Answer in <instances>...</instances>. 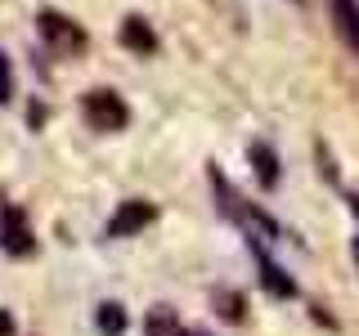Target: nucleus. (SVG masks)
Wrapping results in <instances>:
<instances>
[{
	"label": "nucleus",
	"instance_id": "nucleus-1",
	"mask_svg": "<svg viewBox=\"0 0 359 336\" xmlns=\"http://www.w3.org/2000/svg\"><path fill=\"white\" fill-rule=\"evenodd\" d=\"M211 188H216V197H220V211H224V216H229V220L247 233V242H252V246H269V242L278 238V224L269 220L261 206L243 202V197H238V188H233L220 171H211Z\"/></svg>",
	"mask_w": 359,
	"mask_h": 336
},
{
	"label": "nucleus",
	"instance_id": "nucleus-2",
	"mask_svg": "<svg viewBox=\"0 0 359 336\" xmlns=\"http://www.w3.org/2000/svg\"><path fill=\"white\" fill-rule=\"evenodd\" d=\"M81 117L90 121V130L112 134V130H126L130 108H126V99H121L117 90H90L81 99Z\"/></svg>",
	"mask_w": 359,
	"mask_h": 336
},
{
	"label": "nucleus",
	"instance_id": "nucleus-3",
	"mask_svg": "<svg viewBox=\"0 0 359 336\" xmlns=\"http://www.w3.org/2000/svg\"><path fill=\"white\" fill-rule=\"evenodd\" d=\"M36 27H41V36H45V45H50V50H59V54H81V50H86V31L76 27L72 18L54 14V9H41Z\"/></svg>",
	"mask_w": 359,
	"mask_h": 336
},
{
	"label": "nucleus",
	"instance_id": "nucleus-4",
	"mask_svg": "<svg viewBox=\"0 0 359 336\" xmlns=\"http://www.w3.org/2000/svg\"><path fill=\"white\" fill-rule=\"evenodd\" d=\"M0 246H5L9 255H27L32 251V229H27V216H22L18 206H0Z\"/></svg>",
	"mask_w": 359,
	"mask_h": 336
},
{
	"label": "nucleus",
	"instance_id": "nucleus-5",
	"mask_svg": "<svg viewBox=\"0 0 359 336\" xmlns=\"http://www.w3.org/2000/svg\"><path fill=\"white\" fill-rule=\"evenodd\" d=\"M144 224H153V202H121L117 206V216L108 220V233L112 238H130V233H140Z\"/></svg>",
	"mask_w": 359,
	"mask_h": 336
},
{
	"label": "nucleus",
	"instance_id": "nucleus-6",
	"mask_svg": "<svg viewBox=\"0 0 359 336\" xmlns=\"http://www.w3.org/2000/svg\"><path fill=\"white\" fill-rule=\"evenodd\" d=\"M328 14H332L337 36L346 41V50L359 54V0H328Z\"/></svg>",
	"mask_w": 359,
	"mask_h": 336
},
{
	"label": "nucleus",
	"instance_id": "nucleus-7",
	"mask_svg": "<svg viewBox=\"0 0 359 336\" xmlns=\"http://www.w3.org/2000/svg\"><path fill=\"white\" fill-rule=\"evenodd\" d=\"M252 251H256V265H261V283H265L269 296H283V300H287V296H297V283H292L283 269L269 260V246H252Z\"/></svg>",
	"mask_w": 359,
	"mask_h": 336
},
{
	"label": "nucleus",
	"instance_id": "nucleus-8",
	"mask_svg": "<svg viewBox=\"0 0 359 336\" xmlns=\"http://www.w3.org/2000/svg\"><path fill=\"white\" fill-rule=\"evenodd\" d=\"M121 45H126V50H135V54H153V50H157V36H153V27H149L140 14H130L126 22H121Z\"/></svg>",
	"mask_w": 359,
	"mask_h": 336
},
{
	"label": "nucleus",
	"instance_id": "nucleus-9",
	"mask_svg": "<svg viewBox=\"0 0 359 336\" xmlns=\"http://www.w3.org/2000/svg\"><path fill=\"white\" fill-rule=\"evenodd\" d=\"M252 166H256V175H261V184L265 188H274L278 184V157H274V148H269V144H252Z\"/></svg>",
	"mask_w": 359,
	"mask_h": 336
},
{
	"label": "nucleus",
	"instance_id": "nucleus-10",
	"mask_svg": "<svg viewBox=\"0 0 359 336\" xmlns=\"http://www.w3.org/2000/svg\"><path fill=\"white\" fill-rule=\"evenodd\" d=\"M99 332H104V336H121V332H126V309H121V305H99Z\"/></svg>",
	"mask_w": 359,
	"mask_h": 336
},
{
	"label": "nucleus",
	"instance_id": "nucleus-11",
	"mask_svg": "<svg viewBox=\"0 0 359 336\" xmlns=\"http://www.w3.org/2000/svg\"><path fill=\"white\" fill-rule=\"evenodd\" d=\"M149 336H180V323H175V314L166 305L149 314Z\"/></svg>",
	"mask_w": 359,
	"mask_h": 336
},
{
	"label": "nucleus",
	"instance_id": "nucleus-12",
	"mask_svg": "<svg viewBox=\"0 0 359 336\" xmlns=\"http://www.w3.org/2000/svg\"><path fill=\"white\" fill-rule=\"evenodd\" d=\"M9 94H14V67H9V54L0 50V104H9Z\"/></svg>",
	"mask_w": 359,
	"mask_h": 336
},
{
	"label": "nucleus",
	"instance_id": "nucleus-13",
	"mask_svg": "<svg viewBox=\"0 0 359 336\" xmlns=\"http://www.w3.org/2000/svg\"><path fill=\"white\" fill-rule=\"evenodd\" d=\"M355 202V211H359V197H351ZM355 260H359V238H355Z\"/></svg>",
	"mask_w": 359,
	"mask_h": 336
}]
</instances>
